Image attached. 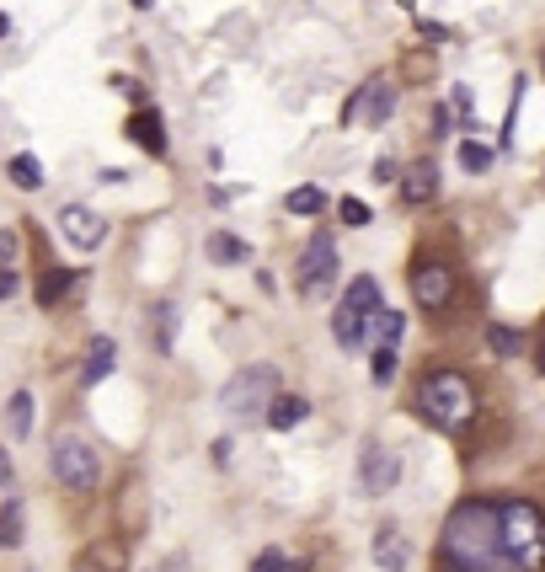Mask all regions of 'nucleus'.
Listing matches in <instances>:
<instances>
[{
	"instance_id": "5701e85b",
	"label": "nucleus",
	"mask_w": 545,
	"mask_h": 572,
	"mask_svg": "<svg viewBox=\"0 0 545 572\" xmlns=\"http://www.w3.org/2000/svg\"><path fill=\"white\" fill-rule=\"evenodd\" d=\"M326 209V193L321 188H294L289 193V214H321Z\"/></svg>"
},
{
	"instance_id": "2f4dec72",
	"label": "nucleus",
	"mask_w": 545,
	"mask_h": 572,
	"mask_svg": "<svg viewBox=\"0 0 545 572\" xmlns=\"http://www.w3.org/2000/svg\"><path fill=\"white\" fill-rule=\"evenodd\" d=\"M6 487H11V455L0 450V492H6Z\"/></svg>"
},
{
	"instance_id": "f3484780",
	"label": "nucleus",
	"mask_w": 545,
	"mask_h": 572,
	"mask_svg": "<svg viewBox=\"0 0 545 572\" xmlns=\"http://www.w3.org/2000/svg\"><path fill=\"white\" fill-rule=\"evenodd\" d=\"M401 193H407V204H428V198L439 193V166H433V161H417L412 172H407V188H401Z\"/></svg>"
},
{
	"instance_id": "4468645a",
	"label": "nucleus",
	"mask_w": 545,
	"mask_h": 572,
	"mask_svg": "<svg viewBox=\"0 0 545 572\" xmlns=\"http://www.w3.org/2000/svg\"><path fill=\"white\" fill-rule=\"evenodd\" d=\"M401 332H407V316L391 311V305H380V311L369 316V327H364V343H369V348H396Z\"/></svg>"
},
{
	"instance_id": "412c9836",
	"label": "nucleus",
	"mask_w": 545,
	"mask_h": 572,
	"mask_svg": "<svg viewBox=\"0 0 545 572\" xmlns=\"http://www.w3.org/2000/svg\"><path fill=\"white\" fill-rule=\"evenodd\" d=\"M155 348H161V353H171V348H177V305H155Z\"/></svg>"
},
{
	"instance_id": "dca6fc26",
	"label": "nucleus",
	"mask_w": 545,
	"mask_h": 572,
	"mask_svg": "<svg viewBox=\"0 0 545 572\" xmlns=\"http://www.w3.org/2000/svg\"><path fill=\"white\" fill-rule=\"evenodd\" d=\"M113 364H118V348H113V337H91V348H86V385H97L113 375Z\"/></svg>"
},
{
	"instance_id": "7c9ffc66",
	"label": "nucleus",
	"mask_w": 545,
	"mask_h": 572,
	"mask_svg": "<svg viewBox=\"0 0 545 572\" xmlns=\"http://www.w3.org/2000/svg\"><path fill=\"white\" fill-rule=\"evenodd\" d=\"M11 295H17V268L0 262V300H11Z\"/></svg>"
},
{
	"instance_id": "0eeeda50",
	"label": "nucleus",
	"mask_w": 545,
	"mask_h": 572,
	"mask_svg": "<svg viewBox=\"0 0 545 572\" xmlns=\"http://www.w3.org/2000/svg\"><path fill=\"white\" fill-rule=\"evenodd\" d=\"M332 273H337V241H332V230H316V236L305 241V252H300L294 284H300V295H326Z\"/></svg>"
},
{
	"instance_id": "f704fd0d",
	"label": "nucleus",
	"mask_w": 545,
	"mask_h": 572,
	"mask_svg": "<svg viewBox=\"0 0 545 572\" xmlns=\"http://www.w3.org/2000/svg\"><path fill=\"white\" fill-rule=\"evenodd\" d=\"M6 33H11V22H6V17H0V38H6Z\"/></svg>"
},
{
	"instance_id": "a211bd4d",
	"label": "nucleus",
	"mask_w": 545,
	"mask_h": 572,
	"mask_svg": "<svg viewBox=\"0 0 545 572\" xmlns=\"http://www.w3.org/2000/svg\"><path fill=\"white\" fill-rule=\"evenodd\" d=\"M33 391H17L11 396V407H6V428H11V439H27L33 434Z\"/></svg>"
},
{
	"instance_id": "6e6552de",
	"label": "nucleus",
	"mask_w": 545,
	"mask_h": 572,
	"mask_svg": "<svg viewBox=\"0 0 545 572\" xmlns=\"http://www.w3.org/2000/svg\"><path fill=\"white\" fill-rule=\"evenodd\" d=\"M59 236H65L75 252H97V246L107 241V220L97 209H86V204H65L59 209Z\"/></svg>"
},
{
	"instance_id": "b1692460",
	"label": "nucleus",
	"mask_w": 545,
	"mask_h": 572,
	"mask_svg": "<svg viewBox=\"0 0 545 572\" xmlns=\"http://www.w3.org/2000/svg\"><path fill=\"white\" fill-rule=\"evenodd\" d=\"M22 540V503H6L0 508V546H17Z\"/></svg>"
},
{
	"instance_id": "c9c22d12",
	"label": "nucleus",
	"mask_w": 545,
	"mask_h": 572,
	"mask_svg": "<svg viewBox=\"0 0 545 572\" xmlns=\"http://www.w3.org/2000/svg\"><path fill=\"white\" fill-rule=\"evenodd\" d=\"M81 572H107V567H91V562H86V567H81Z\"/></svg>"
},
{
	"instance_id": "7ed1b4c3",
	"label": "nucleus",
	"mask_w": 545,
	"mask_h": 572,
	"mask_svg": "<svg viewBox=\"0 0 545 572\" xmlns=\"http://www.w3.org/2000/svg\"><path fill=\"white\" fill-rule=\"evenodd\" d=\"M503 556L519 572H545V514L529 498L503 503Z\"/></svg>"
},
{
	"instance_id": "c85d7f7f",
	"label": "nucleus",
	"mask_w": 545,
	"mask_h": 572,
	"mask_svg": "<svg viewBox=\"0 0 545 572\" xmlns=\"http://www.w3.org/2000/svg\"><path fill=\"white\" fill-rule=\"evenodd\" d=\"M337 214H342V225H369V204H358V198H342Z\"/></svg>"
},
{
	"instance_id": "bb28decb",
	"label": "nucleus",
	"mask_w": 545,
	"mask_h": 572,
	"mask_svg": "<svg viewBox=\"0 0 545 572\" xmlns=\"http://www.w3.org/2000/svg\"><path fill=\"white\" fill-rule=\"evenodd\" d=\"M460 166H465V172H487V166H492V150H487V145H460Z\"/></svg>"
},
{
	"instance_id": "f257e3e1",
	"label": "nucleus",
	"mask_w": 545,
	"mask_h": 572,
	"mask_svg": "<svg viewBox=\"0 0 545 572\" xmlns=\"http://www.w3.org/2000/svg\"><path fill=\"white\" fill-rule=\"evenodd\" d=\"M439 556L449 572H497L503 567V508L487 498H465L449 508Z\"/></svg>"
},
{
	"instance_id": "f8f14e48",
	"label": "nucleus",
	"mask_w": 545,
	"mask_h": 572,
	"mask_svg": "<svg viewBox=\"0 0 545 572\" xmlns=\"http://www.w3.org/2000/svg\"><path fill=\"white\" fill-rule=\"evenodd\" d=\"M375 567H385V572H407L412 567V546H407V535H401L396 524H380L375 530Z\"/></svg>"
},
{
	"instance_id": "393cba45",
	"label": "nucleus",
	"mask_w": 545,
	"mask_h": 572,
	"mask_svg": "<svg viewBox=\"0 0 545 572\" xmlns=\"http://www.w3.org/2000/svg\"><path fill=\"white\" fill-rule=\"evenodd\" d=\"M252 572H305V562H294V556H284V551H262L252 562Z\"/></svg>"
},
{
	"instance_id": "a878e982",
	"label": "nucleus",
	"mask_w": 545,
	"mask_h": 572,
	"mask_svg": "<svg viewBox=\"0 0 545 572\" xmlns=\"http://www.w3.org/2000/svg\"><path fill=\"white\" fill-rule=\"evenodd\" d=\"M70 284H75V273H70V268H59V273H49V278H43V289H38V300H43V305H54V300L65 295Z\"/></svg>"
},
{
	"instance_id": "2eb2a0df",
	"label": "nucleus",
	"mask_w": 545,
	"mask_h": 572,
	"mask_svg": "<svg viewBox=\"0 0 545 572\" xmlns=\"http://www.w3.org/2000/svg\"><path fill=\"white\" fill-rule=\"evenodd\" d=\"M310 417V401L305 396H289V391H278L273 401H268V428L273 434H289V428H300Z\"/></svg>"
},
{
	"instance_id": "ddd939ff",
	"label": "nucleus",
	"mask_w": 545,
	"mask_h": 572,
	"mask_svg": "<svg viewBox=\"0 0 545 572\" xmlns=\"http://www.w3.org/2000/svg\"><path fill=\"white\" fill-rule=\"evenodd\" d=\"M129 139L145 156H166V123H161V113L155 107H139V113L129 118Z\"/></svg>"
},
{
	"instance_id": "e433bc0d",
	"label": "nucleus",
	"mask_w": 545,
	"mask_h": 572,
	"mask_svg": "<svg viewBox=\"0 0 545 572\" xmlns=\"http://www.w3.org/2000/svg\"><path fill=\"white\" fill-rule=\"evenodd\" d=\"M134 6H150V0H134Z\"/></svg>"
},
{
	"instance_id": "72a5a7b5",
	"label": "nucleus",
	"mask_w": 545,
	"mask_h": 572,
	"mask_svg": "<svg viewBox=\"0 0 545 572\" xmlns=\"http://www.w3.org/2000/svg\"><path fill=\"white\" fill-rule=\"evenodd\" d=\"M535 359H540V375H545V343H540V353H535Z\"/></svg>"
},
{
	"instance_id": "9d476101",
	"label": "nucleus",
	"mask_w": 545,
	"mask_h": 572,
	"mask_svg": "<svg viewBox=\"0 0 545 572\" xmlns=\"http://www.w3.org/2000/svg\"><path fill=\"white\" fill-rule=\"evenodd\" d=\"M358 482L364 492H391L401 482V455L385 450V444H364V460H358Z\"/></svg>"
},
{
	"instance_id": "f03ea898",
	"label": "nucleus",
	"mask_w": 545,
	"mask_h": 572,
	"mask_svg": "<svg viewBox=\"0 0 545 572\" xmlns=\"http://www.w3.org/2000/svg\"><path fill=\"white\" fill-rule=\"evenodd\" d=\"M417 412L428 417L444 434H460L476 417V385L460 375V369H433V375L417 385Z\"/></svg>"
},
{
	"instance_id": "aec40b11",
	"label": "nucleus",
	"mask_w": 545,
	"mask_h": 572,
	"mask_svg": "<svg viewBox=\"0 0 545 572\" xmlns=\"http://www.w3.org/2000/svg\"><path fill=\"white\" fill-rule=\"evenodd\" d=\"M209 257L225 262V268H236V262H246V241H236L230 230H214V236H209Z\"/></svg>"
},
{
	"instance_id": "1a4fd4ad",
	"label": "nucleus",
	"mask_w": 545,
	"mask_h": 572,
	"mask_svg": "<svg viewBox=\"0 0 545 572\" xmlns=\"http://www.w3.org/2000/svg\"><path fill=\"white\" fill-rule=\"evenodd\" d=\"M412 295L423 311H444L449 295H455V268H444V262H423V268H412Z\"/></svg>"
},
{
	"instance_id": "c756f323",
	"label": "nucleus",
	"mask_w": 545,
	"mask_h": 572,
	"mask_svg": "<svg viewBox=\"0 0 545 572\" xmlns=\"http://www.w3.org/2000/svg\"><path fill=\"white\" fill-rule=\"evenodd\" d=\"M369 369H375V380L385 385V380L396 375V348H375V364H369Z\"/></svg>"
},
{
	"instance_id": "4be33fe9",
	"label": "nucleus",
	"mask_w": 545,
	"mask_h": 572,
	"mask_svg": "<svg viewBox=\"0 0 545 572\" xmlns=\"http://www.w3.org/2000/svg\"><path fill=\"white\" fill-rule=\"evenodd\" d=\"M487 348H492V353H503V359H513V353L524 348V337L513 332V327H487Z\"/></svg>"
},
{
	"instance_id": "39448f33",
	"label": "nucleus",
	"mask_w": 545,
	"mask_h": 572,
	"mask_svg": "<svg viewBox=\"0 0 545 572\" xmlns=\"http://www.w3.org/2000/svg\"><path fill=\"white\" fill-rule=\"evenodd\" d=\"M380 311V284L375 278H353L348 284V295L337 300V311H332V332H337V343L348 348V353H358L364 348V327H369V316Z\"/></svg>"
},
{
	"instance_id": "473e14b6",
	"label": "nucleus",
	"mask_w": 545,
	"mask_h": 572,
	"mask_svg": "<svg viewBox=\"0 0 545 572\" xmlns=\"http://www.w3.org/2000/svg\"><path fill=\"white\" fill-rule=\"evenodd\" d=\"M150 572H188V567H182V556H171L166 567H150Z\"/></svg>"
},
{
	"instance_id": "6ab92c4d",
	"label": "nucleus",
	"mask_w": 545,
	"mask_h": 572,
	"mask_svg": "<svg viewBox=\"0 0 545 572\" xmlns=\"http://www.w3.org/2000/svg\"><path fill=\"white\" fill-rule=\"evenodd\" d=\"M6 172H11V182H17L22 193H38L43 188V161L38 156H11Z\"/></svg>"
},
{
	"instance_id": "20e7f679",
	"label": "nucleus",
	"mask_w": 545,
	"mask_h": 572,
	"mask_svg": "<svg viewBox=\"0 0 545 572\" xmlns=\"http://www.w3.org/2000/svg\"><path fill=\"white\" fill-rule=\"evenodd\" d=\"M273 396H278V369L252 364V369H241V375H230V385L220 391V407L236 417V423H252V417L268 412Z\"/></svg>"
},
{
	"instance_id": "9b49d317",
	"label": "nucleus",
	"mask_w": 545,
	"mask_h": 572,
	"mask_svg": "<svg viewBox=\"0 0 545 572\" xmlns=\"http://www.w3.org/2000/svg\"><path fill=\"white\" fill-rule=\"evenodd\" d=\"M391 113H396V91L385 86V81H369V86L353 97V107H348L353 123H375V129H380V123L391 118Z\"/></svg>"
},
{
	"instance_id": "423d86ee",
	"label": "nucleus",
	"mask_w": 545,
	"mask_h": 572,
	"mask_svg": "<svg viewBox=\"0 0 545 572\" xmlns=\"http://www.w3.org/2000/svg\"><path fill=\"white\" fill-rule=\"evenodd\" d=\"M49 460H54V476H59L70 492H91V487L102 482V460H97V450H91L81 434H59Z\"/></svg>"
},
{
	"instance_id": "cd10ccee",
	"label": "nucleus",
	"mask_w": 545,
	"mask_h": 572,
	"mask_svg": "<svg viewBox=\"0 0 545 572\" xmlns=\"http://www.w3.org/2000/svg\"><path fill=\"white\" fill-rule=\"evenodd\" d=\"M449 107H455V113L471 123V113H476V97H471V86H449Z\"/></svg>"
}]
</instances>
